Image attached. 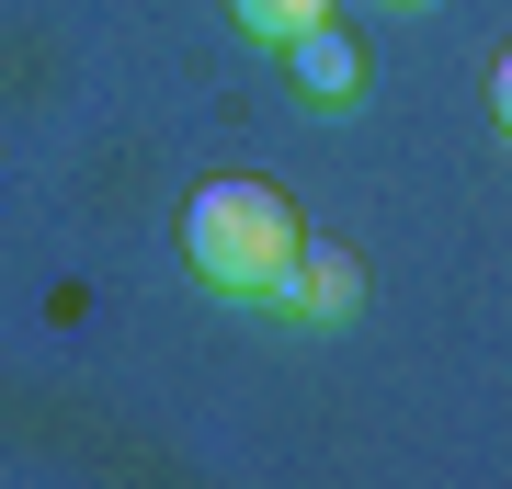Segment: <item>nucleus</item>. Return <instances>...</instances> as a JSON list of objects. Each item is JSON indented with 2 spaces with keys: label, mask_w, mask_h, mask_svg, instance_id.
Instances as JSON below:
<instances>
[{
  "label": "nucleus",
  "mask_w": 512,
  "mask_h": 489,
  "mask_svg": "<svg viewBox=\"0 0 512 489\" xmlns=\"http://www.w3.org/2000/svg\"><path fill=\"white\" fill-rule=\"evenodd\" d=\"M262 308H285L296 330H342L353 308H365V262L342 251V239H296L285 251V273H274V296Z\"/></svg>",
  "instance_id": "f03ea898"
},
{
  "label": "nucleus",
  "mask_w": 512,
  "mask_h": 489,
  "mask_svg": "<svg viewBox=\"0 0 512 489\" xmlns=\"http://www.w3.org/2000/svg\"><path fill=\"white\" fill-rule=\"evenodd\" d=\"M285 69H296V91H308L319 114H342L353 91H365V46H353L342 23H308V35H285Z\"/></svg>",
  "instance_id": "7ed1b4c3"
},
{
  "label": "nucleus",
  "mask_w": 512,
  "mask_h": 489,
  "mask_svg": "<svg viewBox=\"0 0 512 489\" xmlns=\"http://www.w3.org/2000/svg\"><path fill=\"white\" fill-rule=\"evenodd\" d=\"M239 23H251V35H308V23H330V0H239Z\"/></svg>",
  "instance_id": "20e7f679"
},
{
  "label": "nucleus",
  "mask_w": 512,
  "mask_h": 489,
  "mask_svg": "<svg viewBox=\"0 0 512 489\" xmlns=\"http://www.w3.org/2000/svg\"><path fill=\"white\" fill-rule=\"evenodd\" d=\"M399 12H421V0H399Z\"/></svg>",
  "instance_id": "39448f33"
},
{
  "label": "nucleus",
  "mask_w": 512,
  "mask_h": 489,
  "mask_svg": "<svg viewBox=\"0 0 512 489\" xmlns=\"http://www.w3.org/2000/svg\"><path fill=\"white\" fill-rule=\"evenodd\" d=\"M296 205L274 194V182H205V194L183 205V262L205 273L217 296H274V273L296 251Z\"/></svg>",
  "instance_id": "f257e3e1"
}]
</instances>
